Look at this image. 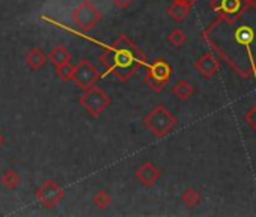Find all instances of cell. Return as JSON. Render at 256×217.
<instances>
[{
	"mask_svg": "<svg viewBox=\"0 0 256 217\" xmlns=\"http://www.w3.org/2000/svg\"><path fill=\"white\" fill-rule=\"evenodd\" d=\"M100 62L118 80L128 82L146 62V56L126 35H120L100 56Z\"/></svg>",
	"mask_w": 256,
	"mask_h": 217,
	"instance_id": "obj_1",
	"label": "cell"
},
{
	"mask_svg": "<svg viewBox=\"0 0 256 217\" xmlns=\"http://www.w3.org/2000/svg\"><path fill=\"white\" fill-rule=\"evenodd\" d=\"M144 124L156 138H164L176 126V118L168 107L157 106L144 118Z\"/></svg>",
	"mask_w": 256,
	"mask_h": 217,
	"instance_id": "obj_2",
	"label": "cell"
},
{
	"mask_svg": "<svg viewBox=\"0 0 256 217\" xmlns=\"http://www.w3.org/2000/svg\"><path fill=\"white\" fill-rule=\"evenodd\" d=\"M110 102H112V100L104 92V89H101L100 86H95V84L90 86L89 89H86L83 92V95L78 98V104L92 118H98L101 114H104L106 108L110 106Z\"/></svg>",
	"mask_w": 256,
	"mask_h": 217,
	"instance_id": "obj_3",
	"label": "cell"
},
{
	"mask_svg": "<svg viewBox=\"0 0 256 217\" xmlns=\"http://www.w3.org/2000/svg\"><path fill=\"white\" fill-rule=\"evenodd\" d=\"M102 17H104V14L90 2V0H84V2H82L71 12L72 22L83 32H90L102 20Z\"/></svg>",
	"mask_w": 256,
	"mask_h": 217,
	"instance_id": "obj_4",
	"label": "cell"
},
{
	"mask_svg": "<svg viewBox=\"0 0 256 217\" xmlns=\"http://www.w3.org/2000/svg\"><path fill=\"white\" fill-rule=\"evenodd\" d=\"M172 76V68L164 59H156L146 68L145 83L156 92H162L169 83Z\"/></svg>",
	"mask_w": 256,
	"mask_h": 217,
	"instance_id": "obj_5",
	"label": "cell"
},
{
	"mask_svg": "<svg viewBox=\"0 0 256 217\" xmlns=\"http://www.w3.org/2000/svg\"><path fill=\"white\" fill-rule=\"evenodd\" d=\"M101 78L100 70L89 60V59H82L76 66H74V76L72 82L83 90L89 89L90 86L96 84V82Z\"/></svg>",
	"mask_w": 256,
	"mask_h": 217,
	"instance_id": "obj_6",
	"label": "cell"
},
{
	"mask_svg": "<svg viewBox=\"0 0 256 217\" xmlns=\"http://www.w3.org/2000/svg\"><path fill=\"white\" fill-rule=\"evenodd\" d=\"M35 196L44 208L50 210V208H54L65 198V190L56 181L48 180L41 184V187L36 190Z\"/></svg>",
	"mask_w": 256,
	"mask_h": 217,
	"instance_id": "obj_7",
	"label": "cell"
},
{
	"mask_svg": "<svg viewBox=\"0 0 256 217\" xmlns=\"http://www.w3.org/2000/svg\"><path fill=\"white\" fill-rule=\"evenodd\" d=\"M160 176H162L160 169H158L154 163H151V162H145V163L136 170V178H138L145 187L154 186V184L158 181Z\"/></svg>",
	"mask_w": 256,
	"mask_h": 217,
	"instance_id": "obj_8",
	"label": "cell"
},
{
	"mask_svg": "<svg viewBox=\"0 0 256 217\" xmlns=\"http://www.w3.org/2000/svg\"><path fill=\"white\" fill-rule=\"evenodd\" d=\"M47 60H48V56L41 48H38V47L30 48L26 53V56H24V62H26V65L32 71H38V70L44 68V65L47 64Z\"/></svg>",
	"mask_w": 256,
	"mask_h": 217,
	"instance_id": "obj_9",
	"label": "cell"
},
{
	"mask_svg": "<svg viewBox=\"0 0 256 217\" xmlns=\"http://www.w3.org/2000/svg\"><path fill=\"white\" fill-rule=\"evenodd\" d=\"M48 59L54 66H58V65L70 62L71 60V53L65 46H58V47H54L52 50V53L48 54Z\"/></svg>",
	"mask_w": 256,
	"mask_h": 217,
	"instance_id": "obj_10",
	"label": "cell"
},
{
	"mask_svg": "<svg viewBox=\"0 0 256 217\" xmlns=\"http://www.w3.org/2000/svg\"><path fill=\"white\" fill-rule=\"evenodd\" d=\"M188 11H190V5L184 2H175L168 8L169 17L175 22H182L188 16Z\"/></svg>",
	"mask_w": 256,
	"mask_h": 217,
	"instance_id": "obj_11",
	"label": "cell"
},
{
	"mask_svg": "<svg viewBox=\"0 0 256 217\" xmlns=\"http://www.w3.org/2000/svg\"><path fill=\"white\" fill-rule=\"evenodd\" d=\"M0 182H2L4 187L8 190H16L22 184V176L17 170L8 169V170H5V174L2 176H0Z\"/></svg>",
	"mask_w": 256,
	"mask_h": 217,
	"instance_id": "obj_12",
	"label": "cell"
},
{
	"mask_svg": "<svg viewBox=\"0 0 256 217\" xmlns=\"http://www.w3.org/2000/svg\"><path fill=\"white\" fill-rule=\"evenodd\" d=\"M196 68H198L204 76L208 77V76H211V74L216 71V62H214V59H212L211 56L205 54L204 58H200V59L198 60Z\"/></svg>",
	"mask_w": 256,
	"mask_h": 217,
	"instance_id": "obj_13",
	"label": "cell"
},
{
	"mask_svg": "<svg viewBox=\"0 0 256 217\" xmlns=\"http://www.w3.org/2000/svg\"><path fill=\"white\" fill-rule=\"evenodd\" d=\"M172 92H174L180 100H187V98L192 96V94H193V86H192L188 82L182 80V82H178V83L172 88Z\"/></svg>",
	"mask_w": 256,
	"mask_h": 217,
	"instance_id": "obj_14",
	"label": "cell"
},
{
	"mask_svg": "<svg viewBox=\"0 0 256 217\" xmlns=\"http://www.w3.org/2000/svg\"><path fill=\"white\" fill-rule=\"evenodd\" d=\"M54 71H56V76H58V78H59V80H62V82H70V80H72V76H74V66H72L70 62L62 64V65H58Z\"/></svg>",
	"mask_w": 256,
	"mask_h": 217,
	"instance_id": "obj_15",
	"label": "cell"
},
{
	"mask_svg": "<svg viewBox=\"0 0 256 217\" xmlns=\"http://www.w3.org/2000/svg\"><path fill=\"white\" fill-rule=\"evenodd\" d=\"M110 202H112V198H110L108 192L104 190V188L98 190V192L94 194V204H95V206H98L100 210H106V208L110 205Z\"/></svg>",
	"mask_w": 256,
	"mask_h": 217,
	"instance_id": "obj_16",
	"label": "cell"
},
{
	"mask_svg": "<svg viewBox=\"0 0 256 217\" xmlns=\"http://www.w3.org/2000/svg\"><path fill=\"white\" fill-rule=\"evenodd\" d=\"M186 40H187L186 34H182L180 29H175V30H174L172 34H169V36H168V41H169L172 46H175V47L182 46V44L186 42Z\"/></svg>",
	"mask_w": 256,
	"mask_h": 217,
	"instance_id": "obj_17",
	"label": "cell"
},
{
	"mask_svg": "<svg viewBox=\"0 0 256 217\" xmlns=\"http://www.w3.org/2000/svg\"><path fill=\"white\" fill-rule=\"evenodd\" d=\"M199 193L196 192V190H193V188H188V190H186L184 193H182V200L188 205V206H194V205H198L199 204Z\"/></svg>",
	"mask_w": 256,
	"mask_h": 217,
	"instance_id": "obj_18",
	"label": "cell"
},
{
	"mask_svg": "<svg viewBox=\"0 0 256 217\" xmlns=\"http://www.w3.org/2000/svg\"><path fill=\"white\" fill-rule=\"evenodd\" d=\"M112 2L116 5V6H119V8H126L128 5H130L133 0H112Z\"/></svg>",
	"mask_w": 256,
	"mask_h": 217,
	"instance_id": "obj_19",
	"label": "cell"
},
{
	"mask_svg": "<svg viewBox=\"0 0 256 217\" xmlns=\"http://www.w3.org/2000/svg\"><path fill=\"white\" fill-rule=\"evenodd\" d=\"M4 142H5V138H4V134H2V133H0V148H2Z\"/></svg>",
	"mask_w": 256,
	"mask_h": 217,
	"instance_id": "obj_20",
	"label": "cell"
},
{
	"mask_svg": "<svg viewBox=\"0 0 256 217\" xmlns=\"http://www.w3.org/2000/svg\"><path fill=\"white\" fill-rule=\"evenodd\" d=\"M175 2H184V4H188V5H190V4L193 2V0H175Z\"/></svg>",
	"mask_w": 256,
	"mask_h": 217,
	"instance_id": "obj_21",
	"label": "cell"
}]
</instances>
